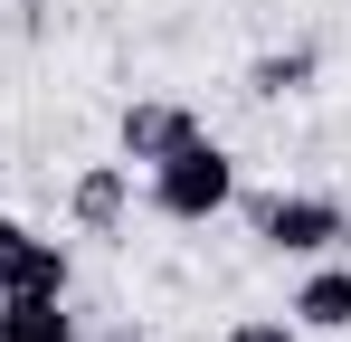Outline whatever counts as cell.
Returning a JSON list of instances; mask_svg holds the SVG:
<instances>
[{
  "label": "cell",
  "instance_id": "7",
  "mask_svg": "<svg viewBox=\"0 0 351 342\" xmlns=\"http://www.w3.org/2000/svg\"><path fill=\"white\" fill-rule=\"evenodd\" d=\"M66 285H76V266H66L58 238H38V228L0 257V295H66Z\"/></svg>",
  "mask_w": 351,
  "mask_h": 342
},
{
  "label": "cell",
  "instance_id": "6",
  "mask_svg": "<svg viewBox=\"0 0 351 342\" xmlns=\"http://www.w3.org/2000/svg\"><path fill=\"white\" fill-rule=\"evenodd\" d=\"M294 333H351V266L342 257H313V276L294 285Z\"/></svg>",
  "mask_w": 351,
  "mask_h": 342
},
{
  "label": "cell",
  "instance_id": "10",
  "mask_svg": "<svg viewBox=\"0 0 351 342\" xmlns=\"http://www.w3.org/2000/svg\"><path fill=\"white\" fill-rule=\"evenodd\" d=\"M19 238H29V228H19V219H10V209H0V257H10V247H19Z\"/></svg>",
  "mask_w": 351,
  "mask_h": 342
},
{
  "label": "cell",
  "instance_id": "4",
  "mask_svg": "<svg viewBox=\"0 0 351 342\" xmlns=\"http://www.w3.org/2000/svg\"><path fill=\"white\" fill-rule=\"evenodd\" d=\"M66 219L86 228V238H114L133 219V162H86L66 181Z\"/></svg>",
  "mask_w": 351,
  "mask_h": 342
},
{
  "label": "cell",
  "instance_id": "8",
  "mask_svg": "<svg viewBox=\"0 0 351 342\" xmlns=\"http://www.w3.org/2000/svg\"><path fill=\"white\" fill-rule=\"evenodd\" d=\"M0 342H86L66 295H0Z\"/></svg>",
  "mask_w": 351,
  "mask_h": 342
},
{
  "label": "cell",
  "instance_id": "5",
  "mask_svg": "<svg viewBox=\"0 0 351 342\" xmlns=\"http://www.w3.org/2000/svg\"><path fill=\"white\" fill-rule=\"evenodd\" d=\"M256 105H294V95H313L323 86V48L313 38H294V48H266V57H247V76H237Z\"/></svg>",
  "mask_w": 351,
  "mask_h": 342
},
{
  "label": "cell",
  "instance_id": "3",
  "mask_svg": "<svg viewBox=\"0 0 351 342\" xmlns=\"http://www.w3.org/2000/svg\"><path fill=\"white\" fill-rule=\"evenodd\" d=\"M190 133H199V114H190V105H171V95H143V105H123V124H114V152L152 171V162H171Z\"/></svg>",
  "mask_w": 351,
  "mask_h": 342
},
{
  "label": "cell",
  "instance_id": "11",
  "mask_svg": "<svg viewBox=\"0 0 351 342\" xmlns=\"http://www.w3.org/2000/svg\"><path fill=\"white\" fill-rule=\"evenodd\" d=\"M95 342H152V333H133V323H114V333H95Z\"/></svg>",
  "mask_w": 351,
  "mask_h": 342
},
{
  "label": "cell",
  "instance_id": "9",
  "mask_svg": "<svg viewBox=\"0 0 351 342\" xmlns=\"http://www.w3.org/2000/svg\"><path fill=\"white\" fill-rule=\"evenodd\" d=\"M228 342H304V333H294V314H247L228 323Z\"/></svg>",
  "mask_w": 351,
  "mask_h": 342
},
{
  "label": "cell",
  "instance_id": "1",
  "mask_svg": "<svg viewBox=\"0 0 351 342\" xmlns=\"http://www.w3.org/2000/svg\"><path fill=\"white\" fill-rule=\"evenodd\" d=\"M152 209L180 228H199V219H219V209H237V162L209 143V133H190L171 162H152Z\"/></svg>",
  "mask_w": 351,
  "mask_h": 342
},
{
  "label": "cell",
  "instance_id": "2",
  "mask_svg": "<svg viewBox=\"0 0 351 342\" xmlns=\"http://www.w3.org/2000/svg\"><path fill=\"white\" fill-rule=\"evenodd\" d=\"M247 228H256L276 257H332L351 238V209L323 200V190H256V200H247Z\"/></svg>",
  "mask_w": 351,
  "mask_h": 342
}]
</instances>
